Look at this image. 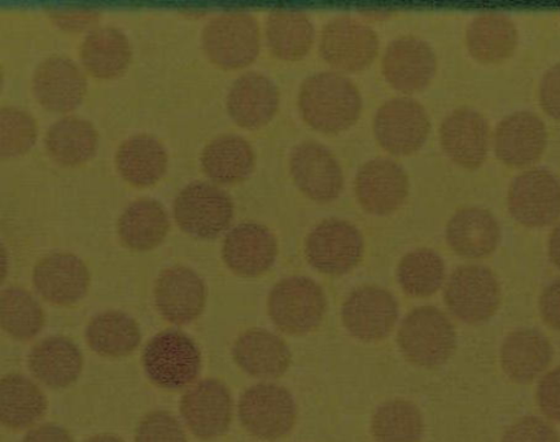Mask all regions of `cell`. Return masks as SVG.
I'll list each match as a JSON object with an SVG mask.
<instances>
[{
	"instance_id": "obj_30",
	"label": "cell",
	"mask_w": 560,
	"mask_h": 442,
	"mask_svg": "<svg viewBox=\"0 0 560 442\" xmlns=\"http://www.w3.org/2000/svg\"><path fill=\"white\" fill-rule=\"evenodd\" d=\"M80 59L88 72L96 79H115L130 65V42L117 27H96L83 39Z\"/></svg>"
},
{
	"instance_id": "obj_46",
	"label": "cell",
	"mask_w": 560,
	"mask_h": 442,
	"mask_svg": "<svg viewBox=\"0 0 560 442\" xmlns=\"http://www.w3.org/2000/svg\"><path fill=\"white\" fill-rule=\"evenodd\" d=\"M538 97L545 114L560 121V65L544 74Z\"/></svg>"
},
{
	"instance_id": "obj_48",
	"label": "cell",
	"mask_w": 560,
	"mask_h": 442,
	"mask_svg": "<svg viewBox=\"0 0 560 442\" xmlns=\"http://www.w3.org/2000/svg\"><path fill=\"white\" fill-rule=\"evenodd\" d=\"M23 442H74L65 428L55 424H44L34 428L26 434Z\"/></svg>"
},
{
	"instance_id": "obj_26",
	"label": "cell",
	"mask_w": 560,
	"mask_h": 442,
	"mask_svg": "<svg viewBox=\"0 0 560 442\" xmlns=\"http://www.w3.org/2000/svg\"><path fill=\"white\" fill-rule=\"evenodd\" d=\"M552 347L537 329L523 328L511 333L502 344L501 363L511 381L528 384L549 368Z\"/></svg>"
},
{
	"instance_id": "obj_8",
	"label": "cell",
	"mask_w": 560,
	"mask_h": 442,
	"mask_svg": "<svg viewBox=\"0 0 560 442\" xmlns=\"http://www.w3.org/2000/svg\"><path fill=\"white\" fill-rule=\"evenodd\" d=\"M296 404L289 391L277 384H257L244 392L240 402V418L252 437L278 440L292 431L296 423Z\"/></svg>"
},
{
	"instance_id": "obj_19",
	"label": "cell",
	"mask_w": 560,
	"mask_h": 442,
	"mask_svg": "<svg viewBox=\"0 0 560 442\" xmlns=\"http://www.w3.org/2000/svg\"><path fill=\"white\" fill-rule=\"evenodd\" d=\"M440 140L454 164L468 171L478 170L489 152V124L478 111L455 109L441 124Z\"/></svg>"
},
{
	"instance_id": "obj_9",
	"label": "cell",
	"mask_w": 560,
	"mask_h": 442,
	"mask_svg": "<svg viewBox=\"0 0 560 442\" xmlns=\"http://www.w3.org/2000/svg\"><path fill=\"white\" fill-rule=\"evenodd\" d=\"M319 53L327 65L341 72H362L376 59L380 38L369 25L341 16L322 30Z\"/></svg>"
},
{
	"instance_id": "obj_10",
	"label": "cell",
	"mask_w": 560,
	"mask_h": 442,
	"mask_svg": "<svg viewBox=\"0 0 560 442\" xmlns=\"http://www.w3.org/2000/svg\"><path fill=\"white\" fill-rule=\"evenodd\" d=\"M431 119L422 104L410 97L384 103L374 118V135L384 151L409 156L429 138Z\"/></svg>"
},
{
	"instance_id": "obj_31",
	"label": "cell",
	"mask_w": 560,
	"mask_h": 442,
	"mask_svg": "<svg viewBox=\"0 0 560 442\" xmlns=\"http://www.w3.org/2000/svg\"><path fill=\"white\" fill-rule=\"evenodd\" d=\"M170 229L165 208L153 199L132 201L117 222L118 236L125 247L139 252L156 248Z\"/></svg>"
},
{
	"instance_id": "obj_36",
	"label": "cell",
	"mask_w": 560,
	"mask_h": 442,
	"mask_svg": "<svg viewBox=\"0 0 560 442\" xmlns=\"http://www.w3.org/2000/svg\"><path fill=\"white\" fill-rule=\"evenodd\" d=\"M266 40L270 51L285 61H298L311 53L315 39L314 25L306 13L276 10L266 20Z\"/></svg>"
},
{
	"instance_id": "obj_5",
	"label": "cell",
	"mask_w": 560,
	"mask_h": 442,
	"mask_svg": "<svg viewBox=\"0 0 560 442\" xmlns=\"http://www.w3.org/2000/svg\"><path fill=\"white\" fill-rule=\"evenodd\" d=\"M445 303L455 318L468 325L493 317L501 304V287L494 272L482 265L459 266L445 286Z\"/></svg>"
},
{
	"instance_id": "obj_23",
	"label": "cell",
	"mask_w": 560,
	"mask_h": 442,
	"mask_svg": "<svg viewBox=\"0 0 560 442\" xmlns=\"http://www.w3.org/2000/svg\"><path fill=\"white\" fill-rule=\"evenodd\" d=\"M493 143L502 164L522 170L541 159L548 144V131L537 115L527 111L516 112L497 126Z\"/></svg>"
},
{
	"instance_id": "obj_22",
	"label": "cell",
	"mask_w": 560,
	"mask_h": 442,
	"mask_svg": "<svg viewBox=\"0 0 560 442\" xmlns=\"http://www.w3.org/2000/svg\"><path fill=\"white\" fill-rule=\"evenodd\" d=\"M32 86L42 107L66 114L79 107L86 95L88 81L73 60L51 56L35 69Z\"/></svg>"
},
{
	"instance_id": "obj_29",
	"label": "cell",
	"mask_w": 560,
	"mask_h": 442,
	"mask_svg": "<svg viewBox=\"0 0 560 442\" xmlns=\"http://www.w3.org/2000/svg\"><path fill=\"white\" fill-rule=\"evenodd\" d=\"M83 358L72 340L54 336L42 340L30 356L32 374L52 389L72 385L81 375Z\"/></svg>"
},
{
	"instance_id": "obj_12",
	"label": "cell",
	"mask_w": 560,
	"mask_h": 442,
	"mask_svg": "<svg viewBox=\"0 0 560 442\" xmlns=\"http://www.w3.org/2000/svg\"><path fill=\"white\" fill-rule=\"evenodd\" d=\"M508 206L525 228L550 226L560 217V181L541 170L524 172L510 186Z\"/></svg>"
},
{
	"instance_id": "obj_37",
	"label": "cell",
	"mask_w": 560,
	"mask_h": 442,
	"mask_svg": "<svg viewBox=\"0 0 560 442\" xmlns=\"http://www.w3.org/2000/svg\"><path fill=\"white\" fill-rule=\"evenodd\" d=\"M86 339L95 353L108 358L131 354L139 347L142 335L135 319L121 312H105L91 319Z\"/></svg>"
},
{
	"instance_id": "obj_13",
	"label": "cell",
	"mask_w": 560,
	"mask_h": 442,
	"mask_svg": "<svg viewBox=\"0 0 560 442\" xmlns=\"http://www.w3.org/2000/svg\"><path fill=\"white\" fill-rule=\"evenodd\" d=\"M290 171L296 186L307 198L330 202L345 188V174L335 154L317 142H304L293 149Z\"/></svg>"
},
{
	"instance_id": "obj_1",
	"label": "cell",
	"mask_w": 560,
	"mask_h": 442,
	"mask_svg": "<svg viewBox=\"0 0 560 442\" xmlns=\"http://www.w3.org/2000/svg\"><path fill=\"white\" fill-rule=\"evenodd\" d=\"M301 117L326 135L346 131L360 118V90L345 74L320 72L306 79L299 94Z\"/></svg>"
},
{
	"instance_id": "obj_50",
	"label": "cell",
	"mask_w": 560,
	"mask_h": 442,
	"mask_svg": "<svg viewBox=\"0 0 560 442\" xmlns=\"http://www.w3.org/2000/svg\"><path fill=\"white\" fill-rule=\"evenodd\" d=\"M88 442H124L120 438L114 437V434H100L90 439Z\"/></svg>"
},
{
	"instance_id": "obj_25",
	"label": "cell",
	"mask_w": 560,
	"mask_h": 442,
	"mask_svg": "<svg viewBox=\"0 0 560 442\" xmlns=\"http://www.w3.org/2000/svg\"><path fill=\"white\" fill-rule=\"evenodd\" d=\"M500 241V223L485 208L459 209L447 222L446 242L460 257L476 259L492 255Z\"/></svg>"
},
{
	"instance_id": "obj_27",
	"label": "cell",
	"mask_w": 560,
	"mask_h": 442,
	"mask_svg": "<svg viewBox=\"0 0 560 442\" xmlns=\"http://www.w3.org/2000/svg\"><path fill=\"white\" fill-rule=\"evenodd\" d=\"M234 360L245 373L260 379L282 376L291 364V352L279 336L250 329L236 340Z\"/></svg>"
},
{
	"instance_id": "obj_2",
	"label": "cell",
	"mask_w": 560,
	"mask_h": 442,
	"mask_svg": "<svg viewBox=\"0 0 560 442\" xmlns=\"http://www.w3.org/2000/svg\"><path fill=\"white\" fill-rule=\"evenodd\" d=\"M201 44L207 58L217 67L226 70L248 67L260 54V25L248 12H223L206 25Z\"/></svg>"
},
{
	"instance_id": "obj_14",
	"label": "cell",
	"mask_w": 560,
	"mask_h": 442,
	"mask_svg": "<svg viewBox=\"0 0 560 442\" xmlns=\"http://www.w3.org/2000/svg\"><path fill=\"white\" fill-rule=\"evenodd\" d=\"M398 318L394 294L377 286H363L349 294L342 305V322L348 332L363 341L387 338Z\"/></svg>"
},
{
	"instance_id": "obj_42",
	"label": "cell",
	"mask_w": 560,
	"mask_h": 442,
	"mask_svg": "<svg viewBox=\"0 0 560 442\" xmlns=\"http://www.w3.org/2000/svg\"><path fill=\"white\" fill-rule=\"evenodd\" d=\"M136 442H187L184 428L172 414L153 411L139 423Z\"/></svg>"
},
{
	"instance_id": "obj_49",
	"label": "cell",
	"mask_w": 560,
	"mask_h": 442,
	"mask_svg": "<svg viewBox=\"0 0 560 442\" xmlns=\"http://www.w3.org/2000/svg\"><path fill=\"white\" fill-rule=\"evenodd\" d=\"M549 256L552 261L560 269V223L552 230L549 237Z\"/></svg>"
},
{
	"instance_id": "obj_45",
	"label": "cell",
	"mask_w": 560,
	"mask_h": 442,
	"mask_svg": "<svg viewBox=\"0 0 560 442\" xmlns=\"http://www.w3.org/2000/svg\"><path fill=\"white\" fill-rule=\"evenodd\" d=\"M536 396L545 416L560 423V368L551 370L541 379Z\"/></svg>"
},
{
	"instance_id": "obj_16",
	"label": "cell",
	"mask_w": 560,
	"mask_h": 442,
	"mask_svg": "<svg viewBox=\"0 0 560 442\" xmlns=\"http://www.w3.org/2000/svg\"><path fill=\"white\" fill-rule=\"evenodd\" d=\"M180 412L196 438L215 439L229 430L233 399L225 384L206 379L192 385L182 397Z\"/></svg>"
},
{
	"instance_id": "obj_43",
	"label": "cell",
	"mask_w": 560,
	"mask_h": 442,
	"mask_svg": "<svg viewBox=\"0 0 560 442\" xmlns=\"http://www.w3.org/2000/svg\"><path fill=\"white\" fill-rule=\"evenodd\" d=\"M502 442H560L555 427L537 417H527L509 428Z\"/></svg>"
},
{
	"instance_id": "obj_24",
	"label": "cell",
	"mask_w": 560,
	"mask_h": 442,
	"mask_svg": "<svg viewBox=\"0 0 560 442\" xmlns=\"http://www.w3.org/2000/svg\"><path fill=\"white\" fill-rule=\"evenodd\" d=\"M279 102L275 81L260 72H248L230 88L226 104L230 117L242 128L260 129L275 118Z\"/></svg>"
},
{
	"instance_id": "obj_33",
	"label": "cell",
	"mask_w": 560,
	"mask_h": 442,
	"mask_svg": "<svg viewBox=\"0 0 560 442\" xmlns=\"http://www.w3.org/2000/svg\"><path fill=\"white\" fill-rule=\"evenodd\" d=\"M116 165L121 177L136 187L155 185L167 166V153L159 139L138 135L118 147Z\"/></svg>"
},
{
	"instance_id": "obj_6",
	"label": "cell",
	"mask_w": 560,
	"mask_h": 442,
	"mask_svg": "<svg viewBox=\"0 0 560 442\" xmlns=\"http://www.w3.org/2000/svg\"><path fill=\"white\" fill-rule=\"evenodd\" d=\"M147 376L164 389L186 388L199 376L201 354L198 346L187 335L167 332L156 336L143 352Z\"/></svg>"
},
{
	"instance_id": "obj_40",
	"label": "cell",
	"mask_w": 560,
	"mask_h": 442,
	"mask_svg": "<svg viewBox=\"0 0 560 442\" xmlns=\"http://www.w3.org/2000/svg\"><path fill=\"white\" fill-rule=\"evenodd\" d=\"M423 428L422 414L415 404L404 399L382 405L373 418L377 442H419Z\"/></svg>"
},
{
	"instance_id": "obj_28",
	"label": "cell",
	"mask_w": 560,
	"mask_h": 442,
	"mask_svg": "<svg viewBox=\"0 0 560 442\" xmlns=\"http://www.w3.org/2000/svg\"><path fill=\"white\" fill-rule=\"evenodd\" d=\"M520 34L513 21L503 13H481L466 32V45L472 58L482 65H500L516 50Z\"/></svg>"
},
{
	"instance_id": "obj_47",
	"label": "cell",
	"mask_w": 560,
	"mask_h": 442,
	"mask_svg": "<svg viewBox=\"0 0 560 442\" xmlns=\"http://www.w3.org/2000/svg\"><path fill=\"white\" fill-rule=\"evenodd\" d=\"M540 309L546 324L560 332V279L546 287L540 300Z\"/></svg>"
},
{
	"instance_id": "obj_15",
	"label": "cell",
	"mask_w": 560,
	"mask_h": 442,
	"mask_svg": "<svg viewBox=\"0 0 560 442\" xmlns=\"http://www.w3.org/2000/svg\"><path fill=\"white\" fill-rule=\"evenodd\" d=\"M409 177L396 161L375 159L363 165L355 177V196L370 214L388 216L401 208L409 195Z\"/></svg>"
},
{
	"instance_id": "obj_32",
	"label": "cell",
	"mask_w": 560,
	"mask_h": 442,
	"mask_svg": "<svg viewBox=\"0 0 560 442\" xmlns=\"http://www.w3.org/2000/svg\"><path fill=\"white\" fill-rule=\"evenodd\" d=\"M201 166L217 184H240L254 172L255 152L247 140L240 136H220L210 140L202 151Z\"/></svg>"
},
{
	"instance_id": "obj_41",
	"label": "cell",
	"mask_w": 560,
	"mask_h": 442,
	"mask_svg": "<svg viewBox=\"0 0 560 442\" xmlns=\"http://www.w3.org/2000/svg\"><path fill=\"white\" fill-rule=\"evenodd\" d=\"M38 137V124L25 109L3 107L0 109V156H21L32 149Z\"/></svg>"
},
{
	"instance_id": "obj_11",
	"label": "cell",
	"mask_w": 560,
	"mask_h": 442,
	"mask_svg": "<svg viewBox=\"0 0 560 442\" xmlns=\"http://www.w3.org/2000/svg\"><path fill=\"white\" fill-rule=\"evenodd\" d=\"M365 249L360 230L345 220L320 222L306 237L307 261L328 276H341L355 268Z\"/></svg>"
},
{
	"instance_id": "obj_34",
	"label": "cell",
	"mask_w": 560,
	"mask_h": 442,
	"mask_svg": "<svg viewBox=\"0 0 560 442\" xmlns=\"http://www.w3.org/2000/svg\"><path fill=\"white\" fill-rule=\"evenodd\" d=\"M100 136L85 118L66 116L48 128L46 150L61 166H79L94 156Z\"/></svg>"
},
{
	"instance_id": "obj_38",
	"label": "cell",
	"mask_w": 560,
	"mask_h": 442,
	"mask_svg": "<svg viewBox=\"0 0 560 442\" xmlns=\"http://www.w3.org/2000/svg\"><path fill=\"white\" fill-rule=\"evenodd\" d=\"M0 321L11 338L27 341L45 326V312L30 291L10 287L0 296Z\"/></svg>"
},
{
	"instance_id": "obj_21",
	"label": "cell",
	"mask_w": 560,
	"mask_h": 442,
	"mask_svg": "<svg viewBox=\"0 0 560 442\" xmlns=\"http://www.w3.org/2000/svg\"><path fill=\"white\" fill-rule=\"evenodd\" d=\"M278 242L275 234L260 223L237 224L223 242L222 257L236 276L260 277L275 265Z\"/></svg>"
},
{
	"instance_id": "obj_3",
	"label": "cell",
	"mask_w": 560,
	"mask_h": 442,
	"mask_svg": "<svg viewBox=\"0 0 560 442\" xmlns=\"http://www.w3.org/2000/svg\"><path fill=\"white\" fill-rule=\"evenodd\" d=\"M398 346L411 363L435 369L453 356L457 334L446 314L435 306L415 309L398 332Z\"/></svg>"
},
{
	"instance_id": "obj_4",
	"label": "cell",
	"mask_w": 560,
	"mask_h": 442,
	"mask_svg": "<svg viewBox=\"0 0 560 442\" xmlns=\"http://www.w3.org/2000/svg\"><path fill=\"white\" fill-rule=\"evenodd\" d=\"M325 291L313 279L290 277L280 280L271 290L268 311L280 332L304 335L313 332L325 317Z\"/></svg>"
},
{
	"instance_id": "obj_51",
	"label": "cell",
	"mask_w": 560,
	"mask_h": 442,
	"mask_svg": "<svg viewBox=\"0 0 560 442\" xmlns=\"http://www.w3.org/2000/svg\"><path fill=\"white\" fill-rule=\"evenodd\" d=\"M363 15L368 16L369 19L380 18V20H382V19L388 18L389 12L370 10L368 12H363Z\"/></svg>"
},
{
	"instance_id": "obj_20",
	"label": "cell",
	"mask_w": 560,
	"mask_h": 442,
	"mask_svg": "<svg viewBox=\"0 0 560 442\" xmlns=\"http://www.w3.org/2000/svg\"><path fill=\"white\" fill-rule=\"evenodd\" d=\"M33 284L48 303L70 306L85 298L90 271L79 256L58 252L40 258L35 265Z\"/></svg>"
},
{
	"instance_id": "obj_7",
	"label": "cell",
	"mask_w": 560,
	"mask_h": 442,
	"mask_svg": "<svg viewBox=\"0 0 560 442\" xmlns=\"http://www.w3.org/2000/svg\"><path fill=\"white\" fill-rule=\"evenodd\" d=\"M174 219L188 235L212 239L225 231L234 219V202L220 187L195 182L174 201Z\"/></svg>"
},
{
	"instance_id": "obj_18",
	"label": "cell",
	"mask_w": 560,
	"mask_h": 442,
	"mask_svg": "<svg viewBox=\"0 0 560 442\" xmlns=\"http://www.w3.org/2000/svg\"><path fill=\"white\" fill-rule=\"evenodd\" d=\"M207 289L202 279L186 266L161 271L155 286V303L173 325H188L205 312Z\"/></svg>"
},
{
	"instance_id": "obj_35",
	"label": "cell",
	"mask_w": 560,
	"mask_h": 442,
	"mask_svg": "<svg viewBox=\"0 0 560 442\" xmlns=\"http://www.w3.org/2000/svg\"><path fill=\"white\" fill-rule=\"evenodd\" d=\"M45 393L30 377L12 374L0 383V419L10 430H25L44 418Z\"/></svg>"
},
{
	"instance_id": "obj_17",
	"label": "cell",
	"mask_w": 560,
	"mask_h": 442,
	"mask_svg": "<svg viewBox=\"0 0 560 442\" xmlns=\"http://www.w3.org/2000/svg\"><path fill=\"white\" fill-rule=\"evenodd\" d=\"M438 70V58L425 40L397 38L383 56V74L400 93L412 94L429 86Z\"/></svg>"
},
{
	"instance_id": "obj_44",
	"label": "cell",
	"mask_w": 560,
	"mask_h": 442,
	"mask_svg": "<svg viewBox=\"0 0 560 442\" xmlns=\"http://www.w3.org/2000/svg\"><path fill=\"white\" fill-rule=\"evenodd\" d=\"M47 13L60 30L73 33L94 31L101 20V12L93 9H54Z\"/></svg>"
},
{
	"instance_id": "obj_39",
	"label": "cell",
	"mask_w": 560,
	"mask_h": 442,
	"mask_svg": "<svg viewBox=\"0 0 560 442\" xmlns=\"http://www.w3.org/2000/svg\"><path fill=\"white\" fill-rule=\"evenodd\" d=\"M397 279L409 296L430 298L445 282L444 259L432 249L412 251L398 265Z\"/></svg>"
}]
</instances>
